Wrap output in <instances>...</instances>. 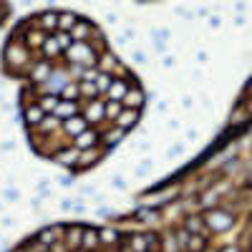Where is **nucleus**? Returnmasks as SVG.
Returning a JSON list of instances; mask_svg holds the SVG:
<instances>
[{
  "label": "nucleus",
  "mask_w": 252,
  "mask_h": 252,
  "mask_svg": "<svg viewBox=\"0 0 252 252\" xmlns=\"http://www.w3.org/2000/svg\"><path fill=\"white\" fill-rule=\"evenodd\" d=\"M81 250L86 252H101V240H98V227H86L81 240Z\"/></svg>",
  "instance_id": "obj_19"
},
{
  "label": "nucleus",
  "mask_w": 252,
  "mask_h": 252,
  "mask_svg": "<svg viewBox=\"0 0 252 252\" xmlns=\"http://www.w3.org/2000/svg\"><path fill=\"white\" fill-rule=\"evenodd\" d=\"M78 154H81V152L71 144V146H66V149H61L51 161H56L58 166H66V169H71V172H73V169H76V161H78Z\"/></svg>",
  "instance_id": "obj_17"
},
{
  "label": "nucleus",
  "mask_w": 252,
  "mask_h": 252,
  "mask_svg": "<svg viewBox=\"0 0 252 252\" xmlns=\"http://www.w3.org/2000/svg\"><path fill=\"white\" fill-rule=\"evenodd\" d=\"M134 76H126V78H114V83H111V89H109V94H106V98L103 101H124L126 98V94L131 91V86H134Z\"/></svg>",
  "instance_id": "obj_10"
},
{
  "label": "nucleus",
  "mask_w": 252,
  "mask_h": 252,
  "mask_svg": "<svg viewBox=\"0 0 252 252\" xmlns=\"http://www.w3.org/2000/svg\"><path fill=\"white\" fill-rule=\"evenodd\" d=\"M124 237H126V232H124L121 227H116V224H103V227H98L101 250H116V247H121Z\"/></svg>",
  "instance_id": "obj_5"
},
{
  "label": "nucleus",
  "mask_w": 252,
  "mask_h": 252,
  "mask_svg": "<svg viewBox=\"0 0 252 252\" xmlns=\"http://www.w3.org/2000/svg\"><path fill=\"white\" fill-rule=\"evenodd\" d=\"M101 139H103V146H106V149H114L116 144H121L126 139V131L119 129L116 124H106V126H103V131H101Z\"/></svg>",
  "instance_id": "obj_15"
},
{
  "label": "nucleus",
  "mask_w": 252,
  "mask_h": 252,
  "mask_svg": "<svg viewBox=\"0 0 252 252\" xmlns=\"http://www.w3.org/2000/svg\"><path fill=\"white\" fill-rule=\"evenodd\" d=\"M101 35H103L101 28L94 23V20H89V18H81L78 23H76V28L71 31L73 43H91V40H96V38H101Z\"/></svg>",
  "instance_id": "obj_4"
},
{
  "label": "nucleus",
  "mask_w": 252,
  "mask_h": 252,
  "mask_svg": "<svg viewBox=\"0 0 252 252\" xmlns=\"http://www.w3.org/2000/svg\"><path fill=\"white\" fill-rule=\"evenodd\" d=\"M58 103H61V96H53V94H40L38 96V106L43 109L46 114H56Z\"/></svg>",
  "instance_id": "obj_22"
},
{
  "label": "nucleus",
  "mask_w": 252,
  "mask_h": 252,
  "mask_svg": "<svg viewBox=\"0 0 252 252\" xmlns=\"http://www.w3.org/2000/svg\"><path fill=\"white\" fill-rule=\"evenodd\" d=\"M61 98L63 101H81V86H78V81H71L68 86L61 91Z\"/></svg>",
  "instance_id": "obj_23"
},
{
  "label": "nucleus",
  "mask_w": 252,
  "mask_h": 252,
  "mask_svg": "<svg viewBox=\"0 0 252 252\" xmlns=\"http://www.w3.org/2000/svg\"><path fill=\"white\" fill-rule=\"evenodd\" d=\"M71 252H86V250H81V247H78V250H71Z\"/></svg>",
  "instance_id": "obj_26"
},
{
  "label": "nucleus",
  "mask_w": 252,
  "mask_h": 252,
  "mask_svg": "<svg viewBox=\"0 0 252 252\" xmlns=\"http://www.w3.org/2000/svg\"><path fill=\"white\" fill-rule=\"evenodd\" d=\"M182 229H187L189 235H204L207 232V224H204V217L199 209H194V212H187L182 217Z\"/></svg>",
  "instance_id": "obj_13"
},
{
  "label": "nucleus",
  "mask_w": 252,
  "mask_h": 252,
  "mask_svg": "<svg viewBox=\"0 0 252 252\" xmlns=\"http://www.w3.org/2000/svg\"><path fill=\"white\" fill-rule=\"evenodd\" d=\"M53 71H56V63H51V61H43V58H38V61L33 63V66L28 68L26 78H28V83H31V86L40 89L43 83H48V81H51Z\"/></svg>",
  "instance_id": "obj_3"
},
{
  "label": "nucleus",
  "mask_w": 252,
  "mask_h": 252,
  "mask_svg": "<svg viewBox=\"0 0 252 252\" xmlns=\"http://www.w3.org/2000/svg\"><path fill=\"white\" fill-rule=\"evenodd\" d=\"M48 114L38 106V103H28V106H23V121H26V129H38L40 124H43Z\"/></svg>",
  "instance_id": "obj_14"
},
{
  "label": "nucleus",
  "mask_w": 252,
  "mask_h": 252,
  "mask_svg": "<svg viewBox=\"0 0 252 252\" xmlns=\"http://www.w3.org/2000/svg\"><path fill=\"white\" fill-rule=\"evenodd\" d=\"M81 116L89 121V126L94 129H101L106 126V101L103 98H96V101H81Z\"/></svg>",
  "instance_id": "obj_2"
},
{
  "label": "nucleus",
  "mask_w": 252,
  "mask_h": 252,
  "mask_svg": "<svg viewBox=\"0 0 252 252\" xmlns=\"http://www.w3.org/2000/svg\"><path fill=\"white\" fill-rule=\"evenodd\" d=\"M81 20V15H76V13H71V10H61V15H58V31L61 33H71L73 28H76V23ZM56 31V33H58Z\"/></svg>",
  "instance_id": "obj_20"
},
{
  "label": "nucleus",
  "mask_w": 252,
  "mask_h": 252,
  "mask_svg": "<svg viewBox=\"0 0 252 252\" xmlns=\"http://www.w3.org/2000/svg\"><path fill=\"white\" fill-rule=\"evenodd\" d=\"M89 129H91V126H89V121L83 116H73V119L61 124V131H63V136H66L68 141H73L76 136H81L83 131H89Z\"/></svg>",
  "instance_id": "obj_11"
},
{
  "label": "nucleus",
  "mask_w": 252,
  "mask_h": 252,
  "mask_svg": "<svg viewBox=\"0 0 252 252\" xmlns=\"http://www.w3.org/2000/svg\"><path fill=\"white\" fill-rule=\"evenodd\" d=\"M63 229H66V224H48V227H43V229H38V232L33 235V240L51 250L53 245L63 242Z\"/></svg>",
  "instance_id": "obj_6"
},
{
  "label": "nucleus",
  "mask_w": 252,
  "mask_h": 252,
  "mask_svg": "<svg viewBox=\"0 0 252 252\" xmlns=\"http://www.w3.org/2000/svg\"><path fill=\"white\" fill-rule=\"evenodd\" d=\"M58 15H61V10H43V13H38V15H33L28 20L33 26H38L40 31H46L48 35H53L58 31Z\"/></svg>",
  "instance_id": "obj_9"
},
{
  "label": "nucleus",
  "mask_w": 252,
  "mask_h": 252,
  "mask_svg": "<svg viewBox=\"0 0 252 252\" xmlns=\"http://www.w3.org/2000/svg\"><path fill=\"white\" fill-rule=\"evenodd\" d=\"M89 224L83 222H73V224H66V229H63V242H66L68 250H78L81 247V240H83V232H86Z\"/></svg>",
  "instance_id": "obj_12"
},
{
  "label": "nucleus",
  "mask_w": 252,
  "mask_h": 252,
  "mask_svg": "<svg viewBox=\"0 0 252 252\" xmlns=\"http://www.w3.org/2000/svg\"><path fill=\"white\" fill-rule=\"evenodd\" d=\"M35 61H38V56L33 51H28L23 43H13V40H8L5 48H3V68L10 76H26L28 68L33 66Z\"/></svg>",
  "instance_id": "obj_1"
},
{
  "label": "nucleus",
  "mask_w": 252,
  "mask_h": 252,
  "mask_svg": "<svg viewBox=\"0 0 252 252\" xmlns=\"http://www.w3.org/2000/svg\"><path fill=\"white\" fill-rule=\"evenodd\" d=\"M53 116L61 119V121H68L73 116H81V101H63L61 98V103H58V109H56Z\"/></svg>",
  "instance_id": "obj_18"
},
{
  "label": "nucleus",
  "mask_w": 252,
  "mask_h": 252,
  "mask_svg": "<svg viewBox=\"0 0 252 252\" xmlns=\"http://www.w3.org/2000/svg\"><path fill=\"white\" fill-rule=\"evenodd\" d=\"M106 152H109L106 146H98V149H91V152H81L73 172H89V169H94V166L106 157Z\"/></svg>",
  "instance_id": "obj_8"
},
{
  "label": "nucleus",
  "mask_w": 252,
  "mask_h": 252,
  "mask_svg": "<svg viewBox=\"0 0 252 252\" xmlns=\"http://www.w3.org/2000/svg\"><path fill=\"white\" fill-rule=\"evenodd\" d=\"M144 101H146V94H144V89L139 86V83H134V86H131V91L126 94V98H124L121 103H124V109L141 111V109H144Z\"/></svg>",
  "instance_id": "obj_16"
},
{
  "label": "nucleus",
  "mask_w": 252,
  "mask_h": 252,
  "mask_svg": "<svg viewBox=\"0 0 252 252\" xmlns=\"http://www.w3.org/2000/svg\"><path fill=\"white\" fill-rule=\"evenodd\" d=\"M101 252H121V250H119V247H116V250H101Z\"/></svg>",
  "instance_id": "obj_25"
},
{
  "label": "nucleus",
  "mask_w": 252,
  "mask_h": 252,
  "mask_svg": "<svg viewBox=\"0 0 252 252\" xmlns=\"http://www.w3.org/2000/svg\"><path fill=\"white\" fill-rule=\"evenodd\" d=\"M139 116H141V111L124 109V111H121V116L116 119V126H119V129H124V131H129V129H134V126L139 124Z\"/></svg>",
  "instance_id": "obj_21"
},
{
  "label": "nucleus",
  "mask_w": 252,
  "mask_h": 252,
  "mask_svg": "<svg viewBox=\"0 0 252 252\" xmlns=\"http://www.w3.org/2000/svg\"><path fill=\"white\" fill-rule=\"evenodd\" d=\"M121 111H124V103H119V101H106V121H109V124H116V119L121 116Z\"/></svg>",
  "instance_id": "obj_24"
},
{
  "label": "nucleus",
  "mask_w": 252,
  "mask_h": 252,
  "mask_svg": "<svg viewBox=\"0 0 252 252\" xmlns=\"http://www.w3.org/2000/svg\"><path fill=\"white\" fill-rule=\"evenodd\" d=\"M78 152H91V149H98V146H103V139H101V129H91L89 131H83L81 136H76L73 141H71Z\"/></svg>",
  "instance_id": "obj_7"
}]
</instances>
